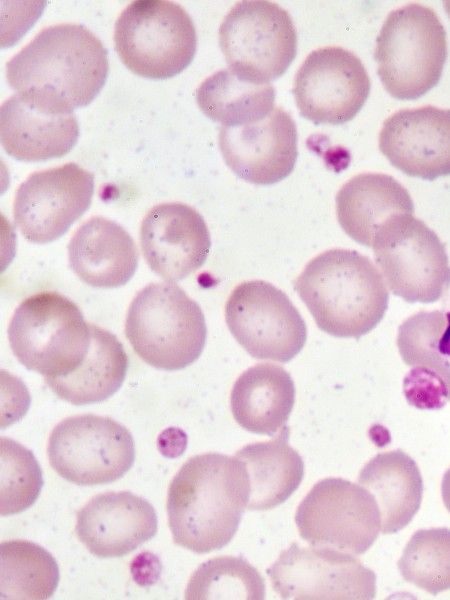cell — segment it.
Instances as JSON below:
<instances>
[{
    "label": "cell",
    "mask_w": 450,
    "mask_h": 600,
    "mask_svg": "<svg viewBox=\"0 0 450 600\" xmlns=\"http://www.w3.org/2000/svg\"><path fill=\"white\" fill-rule=\"evenodd\" d=\"M202 113L221 126H239L265 118L275 108V89L238 77L228 67L207 77L196 90Z\"/></svg>",
    "instance_id": "obj_27"
},
{
    "label": "cell",
    "mask_w": 450,
    "mask_h": 600,
    "mask_svg": "<svg viewBox=\"0 0 450 600\" xmlns=\"http://www.w3.org/2000/svg\"><path fill=\"white\" fill-rule=\"evenodd\" d=\"M218 141L227 166L242 180L257 185L283 180L297 159L296 125L280 107L256 122L221 126Z\"/></svg>",
    "instance_id": "obj_16"
},
{
    "label": "cell",
    "mask_w": 450,
    "mask_h": 600,
    "mask_svg": "<svg viewBox=\"0 0 450 600\" xmlns=\"http://www.w3.org/2000/svg\"><path fill=\"white\" fill-rule=\"evenodd\" d=\"M294 288L318 328L341 338H360L373 330L389 300L377 266L350 249L333 248L311 259Z\"/></svg>",
    "instance_id": "obj_3"
},
{
    "label": "cell",
    "mask_w": 450,
    "mask_h": 600,
    "mask_svg": "<svg viewBox=\"0 0 450 600\" xmlns=\"http://www.w3.org/2000/svg\"><path fill=\"white\" fill-rule=\"evenodd\" d=\"M375 261L390 291L408 302L437 301L450 284L445 245L414 214L382 227L372 244Z\"/></svg>",
    "instance_id": "obj_9"
},
{
    "label": "cell",
    "mask_w": 450,
    "mask_h": 600,
    "mask_svg": "<svg viewBox=\"0 0 450 600\" xmlns=\"http://www.w3.org/2000/svg\"><path fill=\"white\" fill-rule=\"evenodd\" d=\"M357 482L374 497L383 534L406 527L420 508L421 473L416 462L400 449L374 456L360 470Z\"/></svg>",
    "instance_id": "obj_24"
},
{
    "label": "cell",
    "mask_w": 450,
    "mask_h": 600,
    "mask_svg": "<svg viewBox=\"0 0 450 600\" xmlns=\"http://www.w3.org/2000/svg\"><path fill=\"white\" fill-rule=\"evenodd\" d=\"M47 455L52 468L65 480L101 485L129 471L135 444L127 428L112 418L83 414L68 417L53 428Z\"/></svg>",
    "instance_id": "obj_10"
},
{
    "label": "cell",
    "mask_w": 450,
    "mask_h": 600,
    "mask_svg": "<svg viewBox=\"0 0 450 600\" xmlns=\"http://www.w3.org/2000/svg\"><path fill=\"white\" fill-rule=\"evenodd\" d=\"M336 214L343 231L354 241L372 247L378 231L399 215L414 214L407 189L392 176L361 173L336 195Z\"/></svg>",
    "instance_id": "obj_22"
},
{
    "label": "cell",
    "mask_w": 450,
    "mask_h": 600,
    "mask_svg": "<svg viewBox=\"0 0 450 600\" xmlns=\"http://www.w3.org/2000/svg\"><path fill=\"white\" fill-rule=\"evenodd\" d=\"M249 490L247 470L236 456L191 457L168 488L166 509L174 543L198 554L226 546L238 529Z\"/></svg>",
    "instance_id": "obj_1"
},
{
    "label": "cell",
    "mask_w": 450,
    "mask_h": 600,
    "mask_svg": "<svg viewBox=\"0 0 450 600\" xmlns=\"http://www.w3.org/2000/svg\"><path fill=\"white\" fill-rule=\"evenodd\" d=\"M225 320L236 341L256 359L286 363L302 350L307 338L306 324L288 296L263 280L234 288Z\"/></svg>",
    "instance_id": "obj_12"
},
{
    "label": "cell",
    "mask_w": 450,
    "mask_h": 600,
    "mask_svg": "<svg viewBox=\"0 0 450 600\" xmlns=\"http://www.w3.org/2000/svg\"><path fill=\"white\" fill-rule=\"evenodd\" d=\"M130 570L134 581L141 586H146L158 579L161 565L155 555L143 552L133 559Z\"/></svg>",
    "instance_id": "obj_32"
},
{
    "label": "cell",
    "mask_w": 450,
    "mask_h": 600,
    "mask_svg": "<svg viewBox=\"0 0 450 600\" xmlns=\"http://www.w3.org/2000/svg\"><path fill=\"white\" fill-rule=\"evenodd\" d=\"M272 588L283 599H373L376 575L352 554L302 547L296 542L268 568Z\"/></svg>",
    "instance_id": "obj_14"
},
{
    "label": "cell",
    "mask_w": 450,
    "mask_h": 600,
    "mask_svg": "<svg viewBox=\"0 0 450 600\" xmlns=\"http://www.w3.org/2000/svg\"><path fill=\"white\" fill-rule=\"evenodd\" d=\"M157 447L165 457H178L183 454L187 447V435L179 428H167L159 434Z\"/></svg>",
    "instance_id": "obj_33"
},
{
    "label": "cell",
    "mask_w": 450,
    "mask_h": 600,
    "mask_svg": "<svg viewBox=\"0 0 450 600\" xmlns=\"http://www.w3.org/2000/svg\"><path fill=\"white\" fill-rule=\"evenodd\" d=\"M108 71L103 43L73 23L46 27L6 64L7 82L16 93L69 112L96 98Z\"/></svg>",
    "instance_id": "obj_2"
},
{
    "label": "cell",
    "mask_w": 450,
    "mask_h": 600,
    "mask_svg": "<svg viewBox=\"0 0 450 600\" xmlns=\"http://www.w3.org/2000/svg\"><path fill=\"white\" fill-rule=\"evenodd\" d=\"M79 136L73 112L56 109L16 93L0 110V137L4 150L24 162L45 161L67 154Z\"/></svg>",
    "instance_id": "obj_20"
},
{
    "label": "cell",
    "mask_w": 450,
    "mask_h": 600,
    "mask_svg": "<svg viewBox=\"0 0 450 600\" xmlns=\"http://www.w3.org/2000/svg\"><path fill=\"white\" fill-rule=\"evenodd\" d=\"M116 52L133 73L166 79L193 60L197 34L189 14L165 0H136L127 5L114 27Z\"/></svg>",
    "instance_id": "obj_7"
},
{
    "label": "cell",
    "mask_w": 450,
    "mask_h": 600,
    "mask_svg": "<svg viewBox=\"0 0 450 600\" xmlns=\"http://www.w3.org/2000/svg\"><path fill=\"white\" fill-rule=\"evenodd\" d=\"M125 335L145 363L175 371L201 355L207 328L200 306L183 289L171 282L152 283L133 299Z\"/></svg>",
    "instance_id": "obj_4"
},
{
    "label": "cell",
    "mask_w": 450,
    "mask_h": 600,
    "mask_svg": "<svg viewBox=\"0 0 450 600\" xmlns=\"http://www.w3.org/2000/svg\"><path fill=\"white\" fill-rule=\"evenodd\" d=\"M443 5H444V8H445V10H446V12H447L448 16L450 17V0H448V1H444V2H443Z\"/></svg>",
    "instance_id": "obj_35"
},
{
    "label": "cell",
    "mask_w": 450,
    "mask_h": 600,
    "mask_svg": "<svg viewBox=\"0 0 450 600\" xmlns=\"http://www.w3.org/2000/svg\"><path fill=\"white\" fill-rule=\"evenodd\" d=\"M10 348L27 369L47 378L63 377L84 361L91 327L67 297L42 291L24 299L8 326Z\"/></svg>",
    "instance_id": "obj_6"
},
{
    "label": "cell",
    "mask_w": 450,
    "mask_h": 600,
    "mask_svg": "<svg viewBox=\"0 0 450 600\" xmlns=\"http://www.w3.org/2000/svg\"><path fill=\"white\" fill-rule=\"evenodd\" d=\"M138 258L130 234L116 222L100 216L82 223L68 244L72 271L95 288L125 285L137 269Z\"/></svg>",
    "instance_id": "obj_21"
},
{
    "label": "cell",
    "mask_w": 450,
    "mask_h": 600,
    "mask_svg": "<svg viewBox=\"0 0 450 600\" xmlns=\"http://www.w3.org/2000/svg\"><path fill=\"white\" fill-rule=\"evenodd\" d=\"M93 192V173L76 163L34 172L16 191L15 224L30 243L55 241L88 210Z\"/></svg>",
    "instance_id": "obj_13"
},
{
    "label": "cell",
    "mask_w": 450,
    "mask_h": 600,
    "mask_svg": "<svg viewBox=\"0 0 450 600\" xmlns=\"http://www.w3.org/2000/svg\"><path fill=\"white\" fill-rule=\"evenodd\" d=\"M446 58V32L433 9L409 3L386 17L374 59L391 96L414 100L427 93L438 84Z\"/></svg>",
    "instance_id": "obj_5"
},
{
    "label": "cell",
    "mask_w": 450,
    "mask_h": 600,
    "mask_svg": "<svg viewBox=\"0 0 450 600\" xmlns=\"http://www.w3.org/2000/svg\"><path fill=\"white\" fill-rule=\"evenodd\" d=\"M265 598L264 579L258 570L239 557L223 556L201 564L186 587L185 599Z\"/></svg>",
    "instance_id": "obj_29"
},
{
    "label": "cell",
    "mask_w": 450,
    "mask_h": 600,
    "mask_svg": "<svg viewBox=\"0 0 450 600\" xmlns=\"http://www.w3.org/2000/svg\"><path fill=\"white\" fill-rule=\"evenodd\" d=\"M157 515L144 498L129 491L95 495L76 513L75 532L100 558L124 556L153 538Z\"/></svg>",
    "instance_id": "obj_19"
},
{
    "label": "cell",
    "mask_w": 450,
    "mask_h": 600,
    "mask_svg": "<svg viewBox=\"0 0 450 600\" xmlns=\"http://www.w3.org/2000/svg\"><path fill=\"white\" fill-rule=\"evenodd\" d=\"M378 143L389 162L409 176L450 175V109H401L383 122Z\"/></svg>",
    "instance_id": "obj_18"
},
{
    "label": "cell",
    "mask_w": 450,
    "mask_h": 600,
    "mask_svg": "<svg viewBox=\"0 0 450 600\" xmlns=\"http://www.w3.org/2000/svg\"><path fill=\"white\" fill-rule=\"evenodd\" d=\"M294 402L292 377L272 363H259L244 371L230 395L236 422L249 432L269 436L285 426Z\"/></svg>",
    "instance_id": "obj_23"
},
{
    "label": "cell",
    "mask_w": 450,
    "mask_h": 600,
    "mask_svg": "<svg viewBox=\"0 0 450 600\" xmlns=\"http://www.w3.org/2000/svg\"><path fill=\"white\" fill-rule=\"evenodd\" d=\"M91 344L81 365L70 374L45 382L61 399L74 405L105 401L122 385L128 357L115 335L90 324Z\"/></svg>",
    "instance_id": "obj_26"
},
{
    "label": "cell",
    "mask_w": 450,
    "mask_h": 600,
    "mask_svg": "<svg viewBox=\"0 0 450 600\" xmlns=\"http://www.w3.org/2000/svg\"><path fill=\"white\" fill-rule=\"evenodd\" d=\"M401 576L432 594L450 590V529L416 531L398 561Z\"/></svg>",
    "instance_id": "obj_30"
},
{
    "label": "cell",
    "mask_w": 450,
    "mask_h": 600,
    "mask_svg": "<svg viewBox=\"0 0 450 600\" xmlns=\"http://www.w3.org/2000/svg\"><path fill=\"white\" fill-rule=\"evenodd\" d=\"M300 114L315 124H343L363 107L370 79L361 60L338 46L313 50L294 77Z\"/></svg>",
    "instance_id": "obj_15"
},
{
    "label": "cell",
    "mask_w": 450,
    "mask_h": 600,
    "mask_svg": "<svg viewBox=\"0 0 450 600\" xmlns=\"http://www.w3.org/2000/svg\"><path fill=\"white\" fill-rule=\"evenodd\" d=\"M140 243L149 268L168 282L201 268L211 246L202 215L180 202L158 204L148 211L141 223Z\"/></svg>",
    "instance_id": "obj_17"
},
{
    "label": "cell",
    "mask_w": 450,
    "mask_h": 600,
    "mask_svg": "<svg viewBox=\"0 0 450 600\" xmlns=\"http://www.w3.org/2000/svg\"><path fill=\"white\" fill-rule=\"evenodd\" d=\"M441 495L445 507L450 512V468L444 473L441 483Z\"/></svg>",
    "instance_id": "obj_34"
},
{
    "label": "cell",
    "mask_w": 450,
    "mask_h": 600,
    "mask_svg": "<svg viewBox=\"0 0 450 600\" xmlns=\"http://www.w3.org/2000/svg\"><path fill=\"white\" fill-rule=\"evenodd\" d=\"M295 522L311 546L361 555L381 531L374 497L361 485L342 478L317 482L298 506Z\"/></svg>",
    "instance_id": "obj_11"
},
{
    "label": "cell",
    "mask_w": 450,
    "mask_h": 600,
    "mask_svg": "<svg viewBox=\"0 0 450 600\" xmlns=\"http://www.w3.org/2000/svg\"><path fill=\"white\" fill-rule=\"evenodd\" d=\"M218 37L228 68L255 83L282 76L297 52L289 13L271 1L238 2L221 22Z\"/></svg>",
    "instance_id": "obj_8"
},
{
    "label": "cell",
    "mask_w": 450,
    "mask_h": 600,
    "mask_svg": "<svg viewBox=\"0 0 450 600\" xmlns=\"http://www.w3.org/2000/svg\"><path fill=\"white\" fill-rule=\"evenodd\" d=\"M1 549V599L50 598L59 581L54 557L25 540L4 541Z\"/></svg>",
    "instance_id": "obj_28"
},
{
    "label": "cell",
    "mask_w": 450,
    "mask_h": 600,
    "mask_svg": "<svg viewBox=\"0 0 450 600\" xmlns=\"http://www.w3.org/2000/svg\"><path fill=\"white\" fill-rule=\"evenodd\" d=\"M1 516L20 513L38 498L42 471L34 454L20 443L1 438Z\"/></svg>",
    "instance_id": "obj_31"
},
{
    "label": "cell",
    "mask_w": 450,
    "mask_h": 600,
    "mask_svg": "<svg viewBox=\"0 0 450 600\" xmlns=\"http://www.w3.org/2000/svg\"><path fill=\"white\" fill-rule=\"evenodd\" d=\"M285 425L270 441L253 443L236 452L249 478V510H269L285 502L299 487L304 464L289 443Z\"/></svg>",
    "instance_id": "obj_25"
}]
</instances>
